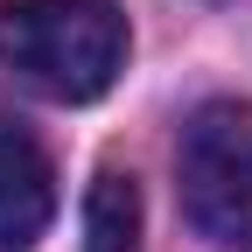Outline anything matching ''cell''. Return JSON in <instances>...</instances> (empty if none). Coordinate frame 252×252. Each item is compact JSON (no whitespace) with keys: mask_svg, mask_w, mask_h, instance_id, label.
<instances>
[{"mask_svg":"<svg viewBox=\"0 0 252 252\" xmlns=\"http://www.w3.org/2000/svg\"><path fill=\"white\" fill-rule=\"evenodd\" d=\"M0 63L42 98L84 105L126 63V14L112 0H0Z\"/></svg>","mask_w":252,"mask_h":252,"instance_id":"cell-1","label":"cell"},{"mask_svg":"<svg viewBox=\"0 0 252 252\" xmlns=\"http://www.w3.org/2000/svg\"><path fill=\"white\" fill-rule=\"evenodd\" d=\"M175 175L189 224L224 252H252V105L238 98L196 105L175 147Z\"/></svg>","mask_w":252,"mask_h":252,"instance_id":"cell-2","label":"cell"},{"mask_svg":"<svg viewBox=\"0 0 252 252\" xmlns=\"http://www.w3.org/2000/svg\"><path fill=\"white\" fill-rule=\"evenodd\" d=\"M56 217V175L42 140L14 112H0V252H28Z\"/></svg>","mask_w":252,"mask_h":252,"instance_id":"cell-3","label":"cell"},{"mask_svg":"<svg viewBox=\"0 0 252 252\" xmlns=\"http://www.w3.org/2000/svg\"><path fill=\"white\" fill-rule=\"evenodd\" d=\"M84 252H140V196L126 175H98L84 203Z\"/></svg>","mask_w":252,"mask_h":252,"instance_id":"cell-4","label":"cell"}]
</instances>
